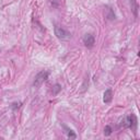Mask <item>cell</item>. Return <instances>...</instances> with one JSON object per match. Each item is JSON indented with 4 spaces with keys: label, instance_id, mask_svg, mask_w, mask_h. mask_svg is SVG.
Here are the masks:
<instances>
[{
    "label": "cell",
    "instance_id": "obj_4",
    "mask_svg": "<svg viewBox=\"0 0 140 140\" xmlns=\"http://www.w3.org/2000/svg\"><path fill=\"white\" fill-rule=\"evenodd\" d=\"M83 44L88 47V48H92L94 46V44H95V38H94V36L92 34H85L83 36Z\"/></svg>",
    "mask_w": 140,
    "mask_h": 140
},
{
    "label": "cell",
    "instance_id": "obj_5",
    "mask_svg": "<svg viewBox=\"0 0 140 140\" xmlns=\"http://www.w3.org/2000/svg\"><path fill=\"white\" fill-rule=\"evenodd\" d=\"M112 100H113V91L110 89H107L103 94V102L108 104V103L112 102Z\"/></svg>",
    "mask_w": 140,
    "mask_h": 140
},
{
    "label": "cell",
    "instance_id": "obj_6",
    "mask_svg": "<svg viewBox=\"0 0 140 140\" xmlns=\"http://www.w3.org/2000/svg\"><path fill=\"white\" fill-rule=\"evenodd\" d=\"M62 128H64V132H65V134L66 135H67V137L68 138H70V139H76L77 138V135L75 134V131H73V130H71L70 128H68L67 126H65V125H62Z\"/></svg>",
    "mask_w": 140,
    "mask_h": 140
},
{
    "label": "cell",
    "instance_id": "obj_9",
    "mask_svg": "<svg viewBox=\"0 0 140 140\" xmlns=\"http://www.w3.org/2000/svg\"><path fill=\"white\" fill-rule=\"evenodd\" d=\"M109 13L108 14H106V17H107V19H109V20H113V19H115V13L112 11V9H110V8H107L106 9Z\"/></svg>",
    "mask_w": 140,
    "mask_h": 140
},
{
    "label": "cell",
    "instance_id": "obj_7",
    "mask_svg": "<svg viewBox=\"0 0 140 140\" xmlns=\"http://www.w3.org/2000/svg\"><path fill=\"white\" fill-rule=\"evenodd\" d=\"M129 2H130L132 13H134V16L137 18L138 17V3H137V0H129Z\"/></svg>",
    "mask_w": 140,
    "mask_h": 140
},
{
    "label": "cell",
    "instance_id": "obj_12",
    "mask_svg": "<svg viewBox=\"0 0 140 140\" xmlns=\"http://www.w3.org/2000/svg\"><path fill=\"white\" fill-rule=\"evenodd\" d=\"M50 3L54 8H59L60 6V0H50Z\"/></svg>",
    "mask_w": 140,
    "mask_h": 140
},
{
    "label": "cell",
    "instance_id": "obj_3",
    "mask_svg": "<svg viewBox=\"0 0 140 140\" xmlns=\"http://www.w3.org/2000/svg\"><path fill=\"white\" fill-rule=\"evenodd\" d=\"M55 35L59 40H62V41H68L71 37V34L67 30H65L64 27L58 26V25L55 26Z\"/></svg>",
    "mask_w": 140,
    "mask_h": 140
},
{
    "label": "cell",
    "instance_id": "obj_13",
    "mask_svg": "<svg viewBox=\"0 0 140 140\" xmlns=\"http://www.w3.org/2000/svg\"><path fill=\"white\" fill-rule=\"evenodd\" d=\"M21 107V103L18 102V103H13V104L11 105V108L12 109H17V108H20Z\"/></svg>",
    "mask_w": 140,
    "mask_h": 140
},
{
    "label": "cell",
    "instance_id": "obj_1",
    "mask_svg": "<svg viewBox=\"0 0 140 140\" xmlns=\"http://www.w3.org/2000/svg\"><path fill=\"white\" fill-rule=\"evenodd\" d=\"M137 117L134 114H130L127 117H125L123 122L120 123V126L124 128H130L131 130H136L137 129Z\"/></svg>",
    "mask_w": 140,
    "mask_h": 140
},
{
    "label": "cell",
    "instance_id": "obj_2",
    "mask_svg": "<svg viewBox=\"0 0 140 140\" xmlns=\"http://www.w3.org/2000/svg\"><path fill=\"white\" fill-rule=\"evenodd\" d=\"M48 76H49V71L47 70H43L41 72H38L37 75H36L35 79H34V82H33V85L35 88H38L42 85V83H44L45 81L48 79Z\"/></svg>",
    "mask_w": 140,
    "mask_h": 140
},
{
    "label": "cell",
    "instance_id": "obj_10",
    "mask_svg": "<svg viewBox=\"0 0 140 140\" xmlns=\"http://www.w3.org/2000/svg\"><path fill=\"white\" fill-rule=\"evenodd\" d=\"M112 132H113L112 127L108 126V125H107V126H105V128H104V135H105V136H109L110 134H112Z\"/></svg>",
    "mask_w": 140,
    "mask_h": 140
},
{
    "label": "cell",
    "instance_id": "obj_11",
    "mask_svg": "<svg viewBox=\"0 0 140 140\" xmlns=\"http://www.w3.org/2000/svg\"><path fill=\"white\" fill-rule=\"evenodd\" d=\"M88 85H89V76L85 77V79H84V82H83V85H82V92H84L88 89L86 88Z\"/></svg>",
    "mask_w": 140,
    "mask_h": 140
},
{
    "label": "cell",
    "instance_id": "obj_8",
    "mask_svg": "<svg viewBox=\"0 0 140 140\" xmlns=\"http://www.w3.org/2000/svg\"><path fill=\"white\" fill-rule=\"evenodd\" d=\"M60 91H61V85L58 84V83H56V84L53 86V90H51V92H53L54 95H57Z\"/></svg>",
    "mask_w": 140,
    "mask_h": 140
}]
</instances>
